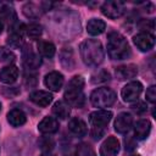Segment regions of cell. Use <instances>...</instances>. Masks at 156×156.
Segmentation results:
<instances>
[{
    "instance_id": "cell-11",
    "label": "cell",
    "mask_w": 156,
    "mask_h": 156,
    "mask_svg": "<svg viewBox=\"0 0 156 156\" xmlns=\"http://www.w3.org/2000/svg\"><path fill=\"white\" fill-rule=\"evenodd\" d=\"M63 76L62 73L57 72V71H52V72H49L45 78H44V84L46 88H49L50 90L52 91H58L62 85H63Z\"/></svg>"
},
{
    "instance_id": "cell-10",
    "label": "cell",
    "mask_w": 156,
    "mask_h": 156,
    "mask_svg": "<svg viewBox=\"0 0 156 156\" xmlns=\"http://www.w3.org/2000/svg\"><path fill=\"white\" fill-rule=\"evenodd\" d=\"M133 126V117L128 112H121L115 121V130L119 134H126Z\"/></svg>"
},
{
    "instance_id": "cell-15",
    "label": "cell",
    "mask_w": 156,
    "mask_h": 156,
    "mask_svg": "<svg viewBox=\"0 0 156 156\" xmlns=\"http://www.w3.org/2000/svg\"><path fill=\"white\" fill-rule=\"evenodd\" d=\"M58 121L54 117H50V116H46L44 117L39 124H38V130L43 134H54L58 130Z\"/></svg>"
},
{
    "instance_id": "cell-37",
    "label": "cell",
    "mask_w": 156,
    "mask_h": 156,
    "mask_svg": "<svg viewBox=\"0 0 156 156\" xmlns=\"http://www.w3.org/2000/svg\"><path fill=\"white\" fill-rule=\"evenodd\" d=\"M40 156H55V155H54L51 151H44V152H43Z\"/></svg>"
},
{
    "instance_id": "cell-30",
    "label": "cell",
    "mask_w": 156,
    "mask_h": 156,
    "mask_svg": "<svg viewBox=\"0 0 156 156\" xmlns=\"http://www.w3.org/2000/svg\"><path fill=\"white\" fill-rule=\"evenodd\" d=\"M138 27L140 30H145V33H150V30H152L155 27V22L154 20H141L138 23Z\"/></svg>"
},
{
    "instance_id": "cell-31",
    "label": "cell",
    "mask_w": 156,
    "mask_h": 156,
    "mask_svg": "<svg viewBox=\"0 0 156 156\" xmlns=\"http://www.w3.org/2000/svg\"><path fill=\"white\" fill-rule=\"evenodd\" d=\"M39 146L43 151H50L54 147V140L50 138H43L39 140Z\"/></svg>"
},
{
    "instance_id": "cell-18",
    "label": "cell",
    "mask_w": 156,
    "mask_h": 156,
    "mask_svg": "<svg viewBox=\"0 0 156 156\" xmlns=\"http://www.w3.org/2000/svg\"><path fill=\"white\" fill-rule=\"evenodd\" d=\"M151 130V123L149 119H139L134 124V136L138 140H144L149 136Z\"/></svg>"
},
{
    "instance_id": "cell-21",
    "label": "cell",
    "mask_w": 156,
    "mask_h": 156,
    "mask_svg": "<svg viewBox=\"0 0 156 156\" xmlns=\"http://www.w3.org/2000/svg\"><path fill=\"white\" fill-rule=\"evenodd\" d=\"M52 113L60 119H66L71 115V106L66 101H56L52 106Z\"/></svg>"
},
{
    "instance_id": "cell-14",
    "label": "cell",
    "mask_w": 156,
    "mask_h": 156,
    "mask_svg": "<svg viewBox=\"0 0 156 156\" xmlns=\"http://www.w3.org/2000/svg\"><path fill=\"white\" fill-rule=\"evenodd\" d=\"M68 130L78 136V138H82V136H85L87 133H88V127H87V123L79 118V117H73L72 119H69L68 122Z\"/></svg>"
},
{
    "instance_id": "cell-33",
    "label": "cell",
    "mask_w": 156,
    "mask_h": 156,
    "mask_svg": "<svg viewBox=\"0 0 156 156\" xmlns=\"http://www.w3.org/2000/svg\"><path fill=\"white\" fill-rule=\"evenodd\" d=\"M146 100L149 101V102H155L156 101V87L155 85H150L149 88H147V90H146Z\"/></svg>"
},
{
    "instance_id": "cell-28",
    "label": "cell",
    "mask_w": 156,
    "mask_h": 156,
    "mask_svg": "<svg viewBox=\"0 0 156 156\" xmlns=\"http://www.w3.org/2000/svg\"><path fill=\"white\" fill-rule=\"evenodd\" d=\"M110 80V73L105 69H99L91 76V82L93 83H104Z\"/></svg>"
},
{
    "instance_id": "cell-20",
    "label": "cell",
    "mask_w": 156,
    "mask_h": 156,
    "mask_svg": "<svg viewBox=\"0 0 156 156\" xmlns=\"http://www.w3.org/2000/svg\"><path fill=\"white\" fill-rule=\"evenodd\" d=\"M7 122L12 126V127H20L23 126L27 121V116L26 113L20 110V108H12L11 111H9L7 113Z\"/></svg>"
},
{
    "instance_id": "cell-32",
    "label": "cell",
    "mask_w": 156,
    "mask_h": 156,
    "mask_svg": "<svg viewBox=\"0 0 156 156\" xmlns=\"http://www.w3.org/2000/svg\"><path fill=\"white\" fill-rule=\"evenodd\" d=\"M130 108H132V111H134L136 115H141V113H144V112L147 110V106H146L145 102L138 101L136 104H133V105L130 106Z\"/></svg>"
},
{
    "instance_id": "cell-36",
    "label": "cell",
    "mask_w": 156,
    "mask_h": 156,
    "mask_svg": "<svg viewBox=\"0 0 156 156\" xmlns=\"http://www.w3.org/2000/svg\"><path fill=\"white\" fill-rule=\"evenodd\" d=\"M135 143H134V140L133 139H126V150L127 151H132V150H134L135 149Z\"/></svg>"
},
{
    "instance_id": "cell-25",
    "label": "cell",
    "mask_w": 156,
    "mask_h": 156,
    "mask_svg": "<svg viewBox=\"0 0 156 156\" xmlns=\"http://www.w3.org/2000/svg\"><path fill=\"white\" fill-rule=\"evenodd\" d=\"M61 63H63V66L67 68V69H73V66L71 63L74 65V60H73V54L71 50H62L61 52Z\"/></svg>"
},
{
    "instance_id": "cell-40",
    "label": "cell",
    "mask_w": 156,
    "mask_h": 156,
    "mask_svg": "<svg viewBox=\"0 0 156 156\" xmlns=\"http://www.w3.org/2000/svg\"><path fill=\"white\" fill-rule=\"evenodd\" d=\"M133 156H140V155H133Z\"/></svg>"
},
{
    "instance_id": "cell-4",
    "label": "cell",
    "mask_w": 156,
    "mask_h": 156,
    "mask_svg": "<svg viewBox=\"0 0 156 156\" xmlns=\"http://www.w3.org/2000/svg\"><path fill=\"white\" fill-rule=\"evenodd\" d=\"M116 99V93L106 87L98 88L90 94V102L95 107H110L115 104Z\"/></svg>"
},
{
    "instance_id": "cell-12",
    "label": "cell",
    "mask_w": 156,
    "mask_h": 156,
    "mask_svg": "<svg viewBox=\"0 0 156 156\" xmlns=\"http://www.w3.org/2000/svg\"><path fill=\"white\" fill-rule=\"evenodd\" d=\"M119 152V141L115 136H108L100 146V156H117Z\"/></svg>"
},
{
    "instance_id": "cell-34",
    "label": "cell",
    "mask_w": 156,
    "mask_h": 156,
    "mask_svg": "<svg viewBox=\"0 0 156 156\" xmlns=\"http://www.w3.org/2000/svg\"><path fill=\"white\" fill-rule=\"evenodd\" d=\"M104 133H105V128H93L91 132H90L93 139H95V140L100 139L104 135Z\"/></svg>"
},
{
    "instance_id": "cell-22",
    "label": "cell",
    "mask_w": 156,
    "mask_h": 156,
    "mask_svg": "<svg viewBox=\"0 0 156 156\" xmlns=\"http://www.w3.org/2000/svg\"><path fill=\"white\" fill-rule=\"evenodd\" d=\"M106 29V23L100 18H91L87 23V32L90 35H99Z\"/></svg>"
},
{
    "instance_id": "cell-29",
    "label": "cell",
    "mask_w": 156,
    "mask_h": 156,
    "mask_svg": "<svg viewBox=\"0 0 156 156\" xmlns=\"http://www.w3.org/2000/svg\"><path fill=\"white\" fill-rule=\"evenodd\" d=\"M23 12H24V15H26L27 17H34V13H33V12H35V16H38V15L40 13V11L38 10V6H37L35 4H33V2L26 4V5L23 6Z\"/></svg>"
},
{
    "instance_id": "cell-26",
    "label": "cell",
    "mask_w": 156,
    "mask_h": 156,
    "mask_svg": "<svg viewBox=\"0 0 156 156\" xmlns=\"http://www.w3.org/2000/svg\"><path fill=\"white\" fill-rule=\"evenodd\" d=\"M26 33H27V35L29 38L35 39V38H39L41 35L43 29H41V26L40 24H38V23H30V24H28L26 27Z\"/></svg>"
},
{
    "instance_id": "cell-13",
    "label": "cell",
    "mask_w": 156,
    "mask_h": 156,
    "mask_svg": "<svg viewBox=\"0 0 156 156\" xmlns=\"http://www.w3.org/2000/svg\"><path fill=\"white\" fill-rule=\"evenodd\" d=\"M115 74L119 80H128V79L134 78L138 74V67L136 65H133V63L122 65V66L116 67Z\"/></svg>"
},
{
    "instance_id": "cell-27",
    "label": "cell",
    "mask_w": 156,
    "mask_h": 156,
    "mask_svg": "<svg viewBox=\"0 0 156 156\" xmlns=\"http://www.w3.org/2000/svg\"><path fill=\"white\" fill-rule=\"evenodd\" d=\"M76 156H98L94 149L88 144H79L76 149Z\"/></svg>"
},
{
    "instance_id": "cell-9",
    "label": "cell",
    "mask_w": 156,
    "mask_h": 156,
    "mask_svg": "<svg viewBox=\"0 0 156 156\" xmlns=\"http://www.w3.org/2000/svg\"><path fill=\"white\" fill-rule=\"evenodd\" d=\"M133 43L134 45L143 52H146V51H150L154 45H155V37L151 34V33H145V32H141L136 35H134L133 38Z\"/></svg>"
},
{
    "instance_id": "cell-24",
    "label": "cell",
    "mask_w": 156,
    "mask_h": 156,
    "mask_svg": "<svg viewBox=\"0 0 156 156\" xmlns=\"http://www.w3.org/2000/svg\"><path fill=\"white\" fill-rule=\"evenodd\" d=\"M16 61V55L13 54L12 50L1 46L0 48V62L2 63H13Z\"/></svg>"
},
{
    "instance_id": "cell-2",
    "label": "cell",
    "mask_w": 156,
    "mask_h": 156,
    "mask_svg": "<svg viewBox=\"0 0 156 156\" xmlns=\"http://www.w3.org/2000/svg\"><path fill=\"white\" fill-rule=\"evenodd\" d=\"M107 52L112 60H124L130 56V48L123 35L112 32L107 37Z\"/></svg>"
},
{
    "instance_id": "cell-16",
    "label": "cell",
    "mask_w": 156,
    "mask_h": 156,
    "mask_svg": "<svg viewBox=\"0 0 156 156\" xmlns=\"http://www.w3.org/2000/svg\"><path fill=\"white\" fill-rule=\"evenodd\" d=\"M52 98H54L52 94L49 91H45V90H35L29 94V100L41 107L48 106L52 101Z\"/></svg>"
},
{
    "instance_id": "cell-19",
    "label": "cell",
    "mask_w": 156,
    "mask_h": 156,
    "mask_svg": "<svg viewBox=\"0 0 156 156\" xmlns=\"http://www.w3.org/2000/svg\"><path fill=\"white\" fill-rule=\"evenodd\" d=\"M0 17L7 22L10 26H13L17 23V16L13 10V7L7 2H0Z\"/></svg>"
},
{
    "instance_id": "cell-8",
    "label": "cell",
    "mask_w": 156,
    "mask_h": 156,
    "mask_svg": "<svg viewBox=\"0 0 156 156\" xmlns=\"http://www.w3.org/2000/svg\"><path fill=\"white\" fill-rule=\"evenodd\" d=\"M22 60H23V65L29 71L38 68L40 66V63H41L40 57L37 55V52L29 45H26L22 49Z\"/></svg>"
},
{
    "instance_id": "cell-39",
    "label": "cell",
    "mask_w": 156,
    "mask_h": 156,
    "mask_svg": "<svg viewBox=\"0 0 156 156\" xmlns=\"http://www.w3.org/2000/svg\"><path fill=\"white\" fill-rule=\"evenodd\" d=\"M0 111H1V102H0Z\"/></svg>"
},
{
    "instance_id": "cell-17",
    "label": "cell",
    "mask_w": 156,
    "mask_h": 156,
    "mask_svg": "<svg viewBox=\"0 0 156 156\" xmlns=\"http://www.w3.org/2000/svg\"><path fill=\"white\" fill-rule=\"evenodd\" d=\"M18 73H20V71L16 66L9 65L0 69V82H2L5 84H12L17 80Z\"/></svg>"
},
{
    "instance_id": "cell-23",
    "label": "cell",
    "mask_w": 156,
    "mask_h": 156,
    "mask_svg": "<svg viewBox=\"0 0 156 156\" xmlns=\"http://www.w3.org/2000/svg\"><path fill=\"white\" fill-rule=\"evenodd\" d=\"M38 51H39V54H40L41 56L50 58V57H52V56L55 55L56 48H55V45H54L52 43H50V41H40V43L38 44Z\"/></svg>"
},
{
    "instance_id": "cell-7",
    "label": "cell",
    "mask_w": 156,
    "mask_h": 156,
    "mask_svg": "<svg viewBox=\"0 0 156 156\" xmlns=\"http://www.w3.org/2000/svg\"><path fill=\"white\" fill-rule=\"evenodd\" d=\"M112 112L107 110H98L89 115V122L94 128H105L112 118Z\"/></svg>"
},
{
    "instance_id": "cell-35",
    "label": "cell",
    "mask_w": 156,
    "mask_h": 156,
    "mask_svg": "<svg viewBox=\"0 0 156 156\" xmlns=\"http://www.w3.org/2000/svg\"><path fill=\"white\" fill-rule=\"evenodd\" d=\"M7 90L9 91H5V90H2V94L5 95V96H12V95H17L18 93H20V90L17 89V88H7Z\"/></svg>"
},
{
    "instance_id": "cell-38",
    "label": "cell",
    "mask_w": 156,
    "mask_h": 156,
    "mask_svg": "<svg viewBox=\"0 0 156 156\" xmlns=\"http://www.w3.org/2000/svg\"><path fill=\"white\" fill-rule=\"evenodd\" d=\"M2 29H4V24H2V22L0 21V33L2 32Z\"/></svg>"
},
{
    "instance_id": "cell-6",
    "label": "cell",
    "mask_w": 156,
    "mask_h": 156,
    "mask_svg": "<svg viewBox=\"0 0 156 156\" xmlns=\"http://www.w3.org/2000/svg\"><path fill=\"white\" fill-rule=\"evenodd\" d=\"M141 91H143V84L140 82H138V80H134V82L127 83L122 88L121 95H122V99L126 102H133V101L138 100V98L140 96Z\"/></svg>"
},
{
    "instance_id": "cell-3",
    "label": "cell",
    "mask_w": 156,
    "mask_h": 156,
    "mask_svg": "<svg viewBox=\"0 0 156 156\" xmlns=\"http://www.w3.org/2000/svg\"><path fill=\"white\" fill-rule=\"evenodd\" d=\"M84 78L82 76H74L67 84L65 90V99L69 106L83 107L85 104V95L83 94Z\"/></svg>"
},
{
    "instance_id": "cell-5",
    "label": "cell",
    "mask_w": 156,
    "mask_h": 156,
    "mask_svg": "<svg viewBox=\"0 0 156 156\" xmlns=\"http://www.w3.org/2000/svg\"><path fill=\"white\" fill-rule=\"evenodd\" d=\"M126 11V5L123 1H106L102 4L101 6V12L104 16L108 17V18H118L121 17Z\"/></svg>"
},
{
    "instance_id": "cell-1",
    "label": "cell",
    "mask_w": 156,
    "mask_h": 156,
    "mask_svg": "<svg viewBox=\"0 0 156 156\" xmlns=\"http://www.w3.org/2000/svg\"><path fill=\"white\" fill-rule=\"evenodd\" d=\"M79 54L83 62L88 66H99L105 57L102 44L96 39H87L79 45Z\"/></svg>"
}]
</instances>
